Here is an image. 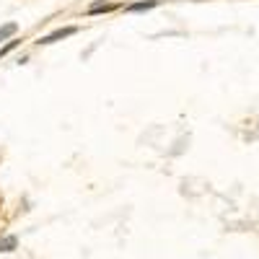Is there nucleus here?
<instances>
[{
  "mask_svg": "<svg viewBox=\"0 0 259 259\" xmlns=\"http://www.w3.org/2000/svg\"><path fill=\"white\" fill-rule=\"evenodd\" d=\"M78 29L75 26H67V29H57V32H52V34H47V36H42L39 39V44H55V42H60V39H67V36H73Z\"/></svg>",
  "mask_w": 259,
  "mask_h": 259,
  "instance_id": "nucleus-1",
  "label": "nucleus"
},
{
  "mask_svg": "<svg viewBox=\"0 0 259 259\" xmlns=\"http://www.w3.org/2000/svg\"><path fill=\"white\" fill-rule=\"evenodd\" d=\"M18 44H21L18 39H13V42H8V44H5V47H3V49H0V57H5V55H8V52H11V49H16V47H18Z\"/></svg>",
  "mask_w": 259,
  "mask_h": 259,
  "instance_id": "nucleus-6",
  "label": "nucleus"
},
{
  "mask_svg": "<svg viewBox=\"0 0 259 259\" xmlns=\"http://www.w3.org/2000/svg\"><path fill=\"white\" fill-rule=\"evenodd\" d=\"M16 32H18V24H16V21H11V24L0 26V42H3V39H8V36H13Z\"/></svg>",
  "mask_w": 259,
  "mask_h": 259,
  "instance_id": "nucleus-4",
  "label": "nucleus"
},
{
  "mask_svg": "<svg viewBox=\"0 0 259 259\" xmlns=\"http://www.w3.org/2000/svg\"><path fill=\"white\" fill-rule=\"evenodd\" d=\"M114 8H117L114 3H94V5L88 8V16H96V13H109V11H114Z\"/></svg>",
  "mask_w": 259,
  "mask_h": 259,
  "instance_id": "nucleus-3",
  "label": "nucleus"
},
{
  "mask_svg": "<svg viewBox=\"0 0 259 259\" xmlns=\"http://www.w3.org/2000/svg\"><path fill=\"white\" fill-rule=\"evenodd\" d=\"M158 5V0H140V3H132V5H127V13H140V11H150V8H156Z\"/></svg>",
  "mask_w": 259,
  "mask_h": 259,
  "instance_id": "nucleus-2",
  "label": "nucleus"
},
{
  "mask_svg": "<svg viewBox=\"0 0 259 259\" xmlns=\"http://www.w3.org/2000/svg\"><path fill=\"white\" fill-rule=\"evenodd\" d=\"M16 243H18L16 236H5V239H0V251H13Z\"/></svg>",
  "mask_w": 259,
  "mask_h": 259,
  "instance_id": "nucleus-5",
  "label": "nucleus"
}]
</instances>
